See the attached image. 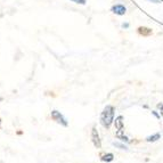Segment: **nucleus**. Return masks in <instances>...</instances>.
Instances as JSON below:
<instances>
[{"label": "nucleus", "instance_id": "nucleus-1", "mask_svg": "<svg viewBox=\"0 0 163 163\" xmlns=\"http://www.w3.org/2000/svg\"><path fill=\"white\" fill-rule=\"evenodd\" d=\"M114 115H115V108L112 105H106L104 107L103 112L100 113V124L105 129H110L114 121Z\"/></svg>", "mask_w": 163, "mask_h": 163}, {"label": "nucleus", "instance_id": "nucleus-2", "mask_svg": "<svg viewBox=\"0 0 163 163\" xmlns=\"http://www.w3.org/2000/svg\"><path fill=\"white\" fill-rule=\"evenodd\" d=\"M50 118L55 121L56 123L60 124V126H63V127H68V119H66L60 111H57V110H52V111L50 112Z\"/></svg>", "mask_w": 163, "mask_h": 163}, {"label": "nucleus", "instance_id": "nucleus-3", "mask_svg": "<svg viewBox=\"0 0 163 163\" xmlns=\"http://www.w3.org/2000/svg\"><path fill=\"white\" fill-rule=\"evenodd\" d=\"M90 138H91L92 145H94L97 149L102 148V139H100L99 132H98V130L96 129V127H92L91 134H90Z\"/></svg>", "mask_w": 163, "mask_h": 163}, {"label": "nucleus", "instance_id": "nucleus-4", "mask_svg": "<svg viewBox=\"0 0 163 163\" xmlns=\"http://www.w3.org/2000/svg\"><path fill=\"white\" fill-rule=\"evenodd\" d=\"M112 12L114 13V14H116V15L122 16V15L126 14V12H127V8L124 7L123 5L118 4V5H114V6L112 7Z\"/></svg>", "mask_w": 163, "mask_h": 163}, {"label": "nucleus", "instance_id": "nucleus-5", "mask_svg": "<svg viewBox=\"0 0 163 163\" xmlns=\"http://www.w3.org/2000/svg\"><path fill=\"white\" fill-rule=\"evenodd\" d=\"M138 33H139L140 36L148 37L153 33V31H152L149 28H146V26H139V28H138Z\"/></svg>", "mask_w": 163, "mask_h": 163}, {"label": "nucleus", "instance_id": "nucleus-6", "mask_svg": "<svg viewBox=\"0 0 163 163\" xmlns=\"http://www.w3.org/2000/svg\"><path fill=\"white\" fill-rule=\"evenodd\" d=\"M159 139H161V134H160V132H155V134H153V135L146 137V142H147V143H155V142H157Z\"/></svg>", "mask_w": 163, "mask_h": 163}, {"label": "nucleus", "instance_id": "nucleus-7", "mask_svg": "<svg viewBox=\"0 0 163 163\" xmlns=\"http://www.w3.org/2000/svg\"><path fill=\"white\" fill-rule=\"evenodd\" d=\"M100 160H102L103 162H112V161L114 160V155H113L112 153H106V154L102 155Z\"/></svg>", "mask_w": 163, "mask_h": 163}, {"label": "nucleus", "instance_id": "nucleus-8", "mask_svg": "<svg viewBox=\"0 0 163 163\" xmlns=\"http://www.w3.org/2000/svg\"><path fill=\"white\" fill-rule=\"evenodd\" d=\"M113 145H114L115 147H119L120 149H126V151L128 149V147L126 146V145H124V144H121V143H113Z\"/></svg>", "mask_w": 163, "mask_h": 163}, {"label": "nucleus", "instance_id": "nucleus-9", "mask_svg": "<svg viewBox=\"0 0 163 163\" xmlns=\"http://www.w3.org/2000/svg\"><path fill=\"white\" fill-rule=\"evenodd\" d=\"M156 108L159 110L160 111V114L162 115V118H163V103H159L157 105H156Z\"/></svg>", "mask_w": 163, "mask_h": 163}, {"label": "nucleus", "instance_id": "nucleus-10", "mask_svg": "<svg viewBox=\"0 0 163 163\" xmlns=\"http://www.w3.org/2000/svg\"><path fill=\"white\" fill-rule=\"evenodd\" d=\"M73 2H76V4H79V5H86V0H71Z\"/></svg>", "mask_w": 163, "mask_h": 163}, {"label": "nucleus", "instance_id": "nucleus-11", "mask_svg": "<svg viewBox=\"0 0 163 163\" xmlns=\"http://www.w3.org/2000/svg\"><path fill=\"white\" fill-rule=\"evenodd\" d=\"M148 1H151V2H154V4H160L162 0H148Z\"/></svg>", "mask_w": 163, "mask_h": 163}, {"label": "nucleus", "instance_id": "nucleus-12", "mask_svg": "<svg viewBox=\"0 0 163 163\" xmlns=\"http://www.w3.org/2000/svg\"><path fill=\"white\" fill-rule=\"evenodd\" d=\"M122 28L128 29V28H129V23H123V24H122Z\"/></svg>", "mask_w": 163, "mask_h": 163}, {"label": "nucleus", "instance_id": "nucleus-13", "mask_svg": "<svg viewBox=\"0 0 163 163\" xmlns=\"http://www.w3.org/2000/svg\"><path fill=\"white\" fill-rule=\"evenodd\" d=\"M4 100V97H0V102H2Z\"/></svg>", "mask_w": 163, "mask_h": 163}, {"label": "nucleus", "instance_id": "nucleus-14", "mask_svg": "<svg viewBox=\"0 0 163 163\" xmlns=\"http://www.w3.org/2000/svg\"><path fill=\"white\" fill-rule=\"evenodd\" d=\"M0 124H1V119H0Z\"/></svg>", "mask_w": 163, "mask_h": 163}]
</instances>
